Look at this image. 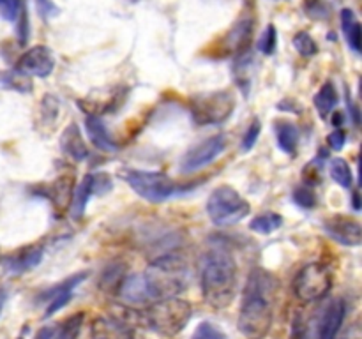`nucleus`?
Listing matches in <instances>:
<instances>
[{"label": "nucleus", "mask_w": 362, "mask_h": 339, "mask_svg": "<svg viewBox=\"0 0 362 339\" xmlns=\"http://www.w3.org/2000/svg\"><path fill=\"white\" fill-rule=\"evenodd\" d=\"M278 281L265 268H253L247 275L239 311V331L246 339H264L274 320Z\"/></svg>", "instance_id": "f257e3e1"}, {"label": "nucleus", "mask_w": 362, "mask_h": 339, "mask_svg": "<svg viewBox=\"0 0 362 339\" xmlns=\"http://www.w3.org/2000/svg\"><path fill=\"white\" fill-rule=\"evenodd\" d=\"M200 285L205 302L214 309H226L235 299L237 263L223 247L204 254L200 265Z\"/></svg>", "instance_id": "f03ea898"}, {"label": "nucleus", "mask_w": 362, "mask_h": 339, "mask_svg": "<svg viewBox=\"0 0 362 339\" xmlns=\"http://www.w3.org/2000/svg\"><path fill=\"white\" fill-rule=\"evenodd\" d=\"M193 316V307L180 297H166L148 304L140 313V323L159 335L173 338L186 328Z\"/></svg>", "instance_id": "7ed1b4c3"}, {"label": "nucleus", "mask_w": 362, "mask_h": 339, "mask_svg": "<svg viewBox=\"0 0 362 339\" xmlns=\"http://www.w3.org/2000/svg\"><path fill=\"white\" fill-rule=\"evenodd\" d=\"M251 212V205L232 186H219L207 200V214L216 226H232Z\"/></svg>", "instance_id": "20e7f679"}, {"label": "nucleus", "mask_w": 362, "mask_h": 339, "mask_svg": "<svg viewBox=\"0 0 362 339\" xmlns=\"http://www.w3.org/2000/svg\"><path fill=\"white\" fill-rule=\"evenodd\" d=\"M120 179L126 180L127 186L140 198L151 203H163L179 191L177 184L166 173L145 172V170L126 168L120 172Z\"/></svg>", "instance_id": "39448f33"}, {"label": "nucleus", "mask_w": 362, "mask_h": 339, "mask_svg": "<svg viewBox=\"0 0 362 339\" xmlns=\"http://www.w3.org/2000/svg\"><path fill=\"white\" fill-rule=\"evenodd\" d=\"M235 109V97L232 92H211V94L198 95L191 101V119L198 126H219Z\"/></svg>", "instance_id": "423d86ee"}, {"label": "nucleus", "mask_w": 362, "mask_h": 339, "mask_svg": "<svg viewBox=\"0 0 362 339\" xmlns=\"http://www.w3.org/2000/svg\"><path fill=\"white\" fill-rule=\"evenodd\" d=\"M332 288V272L324 263H308L293 279V292L303 302H317Z\"/></svg>", "instance_id": "0eeeda50"}, {"label": "nucleus", "mask_w": 362, "mask_h": 339, "mask_svg": "<svg viewBox=\"0 0 362 339\" xmlns=\"http://www.w3.org/2000/svg\"><path fill=\"white\" fill-rule=\"evenodd\" d=\"M112 177L108 173H87L83 179L80 180V184L76 186V189L73 191V198H71V215L74 219H80L83 215L85 207L88 203V198L94 194V196H103L108 191H112Z\"/></svg>", "instance_id": "6e6552de"}, {"label": "nucleus", "mask_w": 362, "mask_h": 339, "mask_svg": "<svg viewBox=\"0 0 362 339\" xmlns=\"http://www.w3.org/2000/svg\"><path fill=\"white\" fill-rule=\"evenodd\" d=\"M226 148V136L225 134H214V136L207 138L197 147L191 148L182 159V172L184 173H193L198 170L205 168L211 162H214L219 155L225 152Z\"/></svg>", "instance_id": "1a4fd4ad"}, {"label": "nucleus", "mask_w": 362, "mask_h": 339, "mask_svg": "<svg viewBox=\"0 0 362 339\" xmlns=\"http://www.w3.org/2000/svg\"><path fill=\"white\" fill-rule=\"evenodd\" d=\"M55 69V56L53 52L46 46H34L20 56L14 66V71L21 76H37L46 78Z\"/></svg>", "instance_id": "9d476101"}, {"label": "nucleus", "mask_w": 362, "mask_h": 339, "mask_svg": "<svg viewBox=\"0 0 362 339\" xmlns=\"http://www.w3.org/2000/svg\"><path fill=\"white\" fill-rule=\"evenodd\" d=\"M324 230L331 239H334L341 246L356 247L361 246L362 242L361 222L349 215H332V218L325 219Z\"/></svg>", "instance_id": "9b49d317"}, {"label": "nucleus", "mask_w": 362, "mask_h": 339, "mask_svg": "<svg viewBox=\"0 0 362 339\" xmlns=\"http://www.w3.org/2000/svg\"><path fill=\"white\" fill-rule=\"evenodd\" d=\"M346 316V302L343 299H334L317 314V338L336 339Z\"/></svg>", "instance_id": "f8f14e48"}, {"label": "nucleus", "mask_w": 362, "mask_h": 339, "mask_svg": "<svg viewBox=\"0 0 362 339\" xmlns=\"http://www.w3.org/2000/svg\"><path fill=\"white\" fill-rule=\"evenodd\" d=\"M87 275H88L87 272H80V274L71 275V278H67L66 281L59 282V285L53 286V288H48L46 292H42L41 300H46V302H48V306H46V311H45V318L53 316L57 311L62 309V307L73 299V290L76 288L78 285H81V282L87 279Z\"/></svg>", "instance_id": "ddd939ff"}, {"label": "nucleus", "mask_w": 362, "mask_h": 339, "mask_svg": "<svg viewBox=\"0 0 362 339\" xmlns=\"http://www.w3.org/2000/svg\"><path fill=\"white\" fill-rule=\"evenodd\" d=\"M117 292H119L120 299L131 306H148V304L156 302L145 274L126 275Z\"/></svg>", "instance_id": "4468645a"}, {"label": "nucleus", "mask_w": 362, "mask_h": 339, "mask_svg": "<svg viewBox=\"0 0 362 339\" xmlns=\"http://www.w3.org/2000/svg\"><path fill=\"white\" fill-rule=\"evenodd\" d=\"M255 32V20L251 16H243L223 39V53L226 55H243L250 48L251 37Z\"/></svg>", "instance_id": "2eb2a0df"}, {"label": "nucleus", "mask_w": 362, "mask_h": 339, "mask_svg": "<svg viewBox=\"0 0 362 339\" xmlns=\"http://www.w3.org/2000/svg\"><path fill=\"white\" fill-rule=\"evenodd\" d=\"M42 256H45L42 246H37V244L25 246L21 249L14 251L7 258H4V267H6L7 272H13V274H23V272L37 267L42 261Z\"/></svg>", "instance_id": "dca6fc26"}, {"label": "nucleus", "mask_w": 362, "mask_h": 339, "mask_svg": "<svg viewBox=\"0 0 362 339\" xmlns=\"http://www.w3.org/2000/svg\"><path fill=\"white\" fill-rule=\"evenodd\" d=\"M92 339H133V328L117 316H99L92 321Z\"/></svg>", "instance_id": "f3484780"}, {"label": "nucleus", "mask_w": 362, "mask_h": 339, "mask_svg": "<svg viewBox=\"0 0 362 339\" xmlns=\"http://www.w3.org/2000/svg\"><path fill=\"white\" fill-rule=\"evenodd\" d=\"M60 148H62L64 154L67 157H71L73 161H85L88 157V148L85 145L83 138H81L80 127L76 124H69V126L64 129L62 136H60Z\"/></svg>", "instance_id": "a211bd4d"}, {"label": "nucleus", "mask_w": 362, "mask_h": 339, "mask_svg": "<svg viewBox=\"0 0 362 339\" xmlns=\"http://www.w3.org/2000/svg\"><path fill=\"white\" fill-rule=\"evenodd\" d=\"M85 129H87V134L92 143H94V147L99 148V150L115 152L119 148L117 141L110 136L105 122L98 115H88L85 119Z\"/></svg>", "instance_id": "6ab92c4d"}, {"label": "nucleus", "mask_w": 362, "mask_h": 339, "mask_svg": "<svg viewBox=\"0 0 362 339\" xmlns=\"http://www.w3.org/2000/svg\"><path fill=\"white\" fill-rule=\"evenodd\" d=\"M276 138H278V147L285 154L292 155V157L297 154V147H299V129L292 122H286V120L276 122Z\"/></svg>", "instance_id": "aec40b11"}, {"label": "nucleus", "mask_w": 362, "mask_h": 339, "mask_svg": "<svg viewBox=\"0 0 362 339\" xmlns=\"http://www.w3.org/2000/svg\"><path fill=\"white\" fill-rule=\"evenodd\" d=\"M73 177L62 175L55 182H52L49 189L46 191V196L57 208H64L71 201V198H73Z\"/></svg>", "instance_id": "412c9836"}, {"label": "nucleus", "mask_w": 362, "mask_h": 339, "mask_svg": "<svg viewBox=\"0 0 362 339\" xmlns=\"http://www.w3.org/2000/svg\"><path fill=\"white\" fill-rule=\"evenodd\" d=\"M341 27L345 32V37L352 52L361 53L362 48V28L359 20H357L356 13L352 9L341 11Z\"/></svg>", "instance_id": "4be33fe9"}, {"label": "nucleus", "mask_w": 362, "mask_h": 339, "mask_svg": "<svg viewBox=\"0 0 362 339\" xmlns=\"http://www.w3.org/2000/svg\"><path fill=\"white\" fill-rule=\"evenodd\" d=\"M313 101H315V108H317V112L320 113L322 119H327L329 113L334 109L336 102H338V92H336L334 85H332L331 81L322 85V88L317 92Z\"/></svg>", "instance_id": "5701e85b"}, {"label": "nucleus", "mask_w": 362, "mask_h": 339, "mask_svg": "<svg viewBox=\"0 0 362 339\" xmlns=\"http://www.w3.org/2000/svg\"><path fill=\"white\" fill-rule=\"evenodd\" d=\"M290 339H318L317 338V316H304L303 313H297L292 321V331Z\"/></svg>", "instance_id": "b1692460"}, {"label": "nucleus", "mask_w": 362, "mask_h": 339, "mask_svg": "<svg viewBox=\"0 0 362 339\" xmlns=\"http://www.w3.org/2000/svg\"><path fill=\"white\" fill-rule=\"evenodd\" d=\"M283 218L276 212H264V214L257 215V218L251 219L250 230H253L255 233H260V235H269V233L276 232V230L281 228Z\"/></svg>", "instance_id": "393cba45"}, {"label": "nucleus", "mask_w": 362, "mask_h": 339, "mask_svg": "<svg viewBox=\"0 0 362 339\" xmlns=\"http://www.w3.org/2000/svg\"><path fill=\"white\" fill-rule=\"evenodd\" d=\"M85 314L76 313L71 314L64 323H60L59 327L55 328V335L53 339H78L81 332V325H83Z\"/></svg>", "instance_id": "a878e982"}, {"label": "nucleus", "mask_w": 362, "mask_h": 339, "mask_svg": "<svg viewBox=\"0 0 362 339\" xmlns=\"http://www.w3.org/2000/svg\"><path fill=\"white\" fill-rule=\"evenodd\" d=\"M331 177L334 179L336 184H339L345 189H350L354 184L352 170H350V165L341 157H336L331 161Z\"/></svg>", "instance_id": "bb28decb"}, {"label": "nucleus", "mask_w": 362, "mask_h": 339, "mask_svg": "<svg viewBox=\"0 0 362 339\" xmlns=\"http://www.w3.org/2000/svg\"><path fill=\"white\" fill-rule=\"evenodd\" d=\"M124 279V265H110L106 267V270L103 272L101 281H99V286L106 290H119L120 282Z\"/></svg>", "instance_id": "cd10ccee"}, {"label": "nucleus", "mask_w": 362, "mask_h": 339, "mask_svg": "<svg viewBox=\"0 0 362 339\" xmlns=\"http://www.w3.org/2000/svg\"><path fill=\"white\" fill-rule=\"evenodd\" d=\"M293 46H296L297 52H299L303 56H306V59H310V56H315L318 53L317 41H315V39L304 30L297 32V34L293 35Z\"/></svg>", "instance_id": "c85d7f7f"}, {"label": "nucleus", "mask_w": 362, "mask_h": 339, "mask_svg": "<svg viewBox=\"0 0 362 339\" xmlns=\"http://www.w3.org/2000/svg\"><path fill=\"white\" fill-rule=\"evenodd\" d=\"M25 14V0H0V16L7 21L20 20Z\"/></svg>", "instance_id": "c756f323"}, {"label": "nucleus", "mask_w": 362, "mask_h": 339, "mask_svg": "<svg viewBox=\"0 0 362 339\" xmlns=\"http://www.w3.org/2000/svg\"><path fill=\"white\" fill-rule=\"evenodd\" d=\"M293 201L300 208H313L317 205V194L311 189L310 184H303V186H297L293 189Z\"/></svg>", "instance_id": "7c9ffc66"}, {"label": "nucleus", "mask_w": 362, "mask_h": 339, "mask_svg": "<svg viewBox=\"0 0 362 339\" xmlns=\"http://www.w3.org/2000/svg\"><path fill=\"white\" fill-rule=\"evenodd\" d=\"M191 339H226V334L211 321H202L194 334L191 335Z\"/></svg>", "instance_id": "2f4dec72"}, {"label": "nucleus", "mask_w": 362, "mask_h": 339, "mask_svg": "<svg viewBox=\"0 0 362 339\" xmlns=\"http://www.w3.org/2000/svg\"><path fill=\"white\" fill-rule=\"evenodd\" d=\"M276 46H278V32H276L274 25H269V27L265 28L264 34H262L258 48H260V52L264 53V55H272Z\"/></svg>", "instance_id": "473e14b6"}, {"label": "nucleus", "mask_w": 362, "mask_h": 339, "mask_svg": "<svg viewBox=\"0 0 362 339\" xmlns=\"http://www.w3.org/2000/svg\"><path fill=\"white\" fill-rule=\"evenodd\" d=\"M304 11L315 20H324L329 14V7L325 6L324 0H304Z\"/></svg>", "instance_id": "72a5a7b5"}, {"label": "nucleus", "mask_w": 362, "mask_h": 339, "mask_svg": "<svg viewBox=\"0 0 362 339\" xmlns=\"http://www.w3.org/2000/svg\"><path fill=\"white\" fill-rule=\"evenodd\" d=\"M260 131H262L260 122H258V120L255 119L253 122H251L250 126H247L246 134H244V138H243V150L244 152H250L251 148L255 147V143H257V141H258V136H260Z\"/></svg>", "instance_id": "f704fd0d"}, {"label": "nucleus", "mask_w": 362, "mask_h": 339, "mask_svg": "<svg viewBox=\"0 0 362 339\" xmlns=\"http://www.w3.org/2000/svg\"><path fill=\"white\" fill-rule=\"evenodd\" d=\"M35 6H37V13L45 20H49V18L57 16L60 13V9L55 6L53 0H35Z\"/></svg>", "instance_id": "c9c22d12"}, {"label": "nucleus", "mask_w": 362, "mask_h": 339, "mask_svg": "<svg viewBox=\"0 0 362 339\" xmlns=\"http://www.w3.org/2000/svg\"><path fill=\"white\" fill-rule=\"evenodd\" d=\"M327 141H329V147H331L332 150L339 152L343 147H345V141H346L345 131H343L341 127H338V129H334L331 134H329Z\"/></svg>", "instance_id": "e433bc0d"}, {"label": "nucleus", "mask_w": 362, "mask_h": 339, "mask_svg": "<svg viewBox=\"0 0 362 339\" xmlns=\"http://www.w3.org/2000/svg\"><path fill=\"white\" fill-rule=\"evenodd\" d=\"M343 339H362V332L359 323H354L352 327L346 331V334L343 335Z\"/></svg>", "instance_id": "4c0bfd02"}, {"label": "nucleus", "mask_w": 362, "mask_h": 339, "mask_svg": "<svg viewBox=\"0 0 362 339\" xmlns=\"http://www.w3.org/2000/svg\"><path fill=\"white\" fill-rule=\"evenodd\" d=\"M53 335H55V327H45L39 331L35 339H53Z\"/></svg>", "instance_id": "58836bf2"}, {"label": "nucleus", "mask_w": 362, "mask_h": 339, "mask_svg": "<svg viewBox=\"0 0 362 339\" xmlns=\"http://www.w3.org/2000/svg\"><path fill=\"white\" fill-rule=\"evenodd\" d=\"M352 203L356 210H361V196H359V191H354L352 194Z\"/></svg>", "instance_id": "ea45409f"}, {"label": "nucleus", "mask_w": 362, "mask_h": 339, "mask_svg": "<svg viewBox=\"0 0 362 339\" xmlns=\"http://www.w3.org/2000/svg\"><path fill=\"white\" fill-rule=\"evenodd\" d=\"M4 302H6V293H4L2 290H0V311H2V306H4Z\"/></svg>", "instance_id": "a19ab883"}]
</instances>
